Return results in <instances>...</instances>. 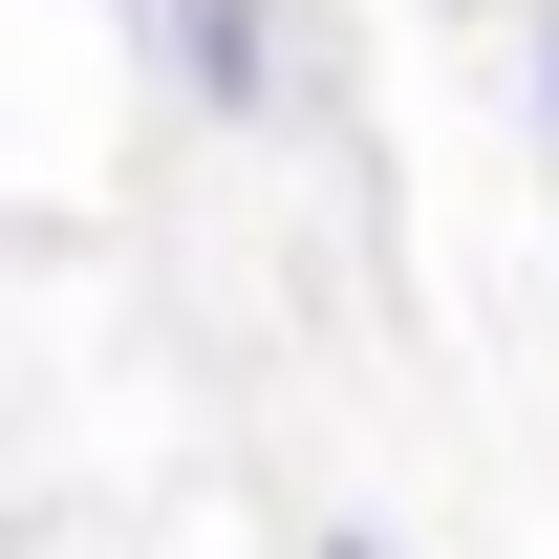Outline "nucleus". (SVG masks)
Masks as SVG:
<instances>
[{
    "label": "nucleus",
    "mask_w": 559,
    "mask_h": 559,
    "mask_svg": "<svg viewBox=\"0 0 559 559\" xmlns=\"http://www.w3.org/2000/svg\"><path fill=\"white\" fill-rule=\"evenodd\" d=\"M538 108H559V0H538Z\"/></svg>",
    "instance_id": "nucleus-2"
},
{
    "label": "nucleus",
    "mask_w": 559,
    "mask_h": 559,
    "mask_svg": "<svg viewBox=\"0 0 559 559\" xmlns=\"http://www.w3.org/2000/svg\"><path fill=\"white\" fill-rule=\"evenodd\" d=\"M151 44H173L194 108H259V86H280V0H151Z\"/></svg>",
    "instance_id": "nucleus-1"
},
{
    "label": "nucleus",
    "mask_w": 559,
    "mask_h": 559,
    "mask_svg": "<svg viewBox=\"0 0 559 559\" xmlns=\"http://www.w3.org/2000/svg\"><path fill=\"white\" fill-rule=\"evenodd\" d=\"M345 559H366V538H345Z\"/></svg>",
    "instance_id": "nucleus-3"
}]
</instances>
